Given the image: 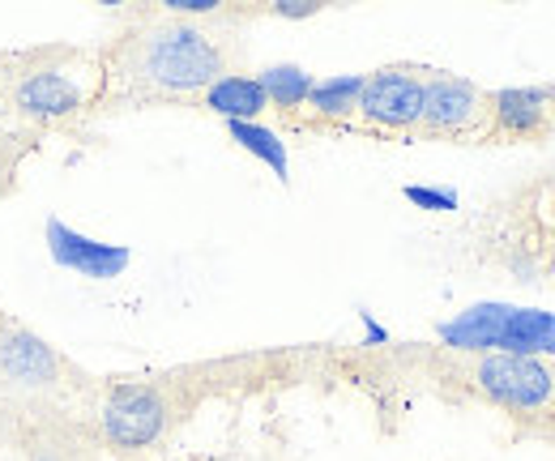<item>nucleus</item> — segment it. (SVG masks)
<instances>
[{
  "label": "nucleus",
  "instance_id": "obj_17",
  "mask_svg": "<svg viewBox=\"0 0 555 461\" xmlns=\"http://www.w3.org/2000/svg\"><path fill=\"white\" fill-rule=\"evenodd\" d=\"M35 461H65L61 453H35Z\"/></svg>",
  "mask_w": 555,
  "mask_h": 461
},
{
  "label": "nucleus",
  "instance_id": "obj_14",
  "mask_svg": "<svg viewBox=\"0 0 555 461\" xmlns=\"http://www.w3.org/2000/svg\"><path fill=\"white\" fill-rule=\"evenodd\" d=\"M227 132H231V141H235L240 150H248V154H257L266 167H274V176L282 180V184L291 180L286 141H282L274 129H266V125H248V120H235V125H227Z\"/></svg>",
  "mask_w": 555,
  "mask_h": 461
},
{
  "label": "nucleus",
  "instance_id": "obj_2",
  "mask_svg": "<svg viewBox=\"0 0 555 461\" xmlns=\"http://www.w3.org/2000/svg\"><path fill=\"white\" fill-rule=\"evenodd\" d=\"M440 397L479 401L504 414L517 436L555 440V359L539 355H466L444 346H406L389 355Z\"/></svg>",
  "mask_w": 555,
  "mask_h": 461
},
{
  "label": "nucleus",
  "instance_id": "obj_3",
  "mask_svg": "<svg viewBox=\"0 0 555 461\" xmlns=\"http://www.w3.org/2000/svg\"><path fill=\"white\" fill-rule=\"evenodd\" d=\"M257 363L261 359H214V363H193V368H171L158 376L112 381L99 394V432L107 449L141 453L167 440L206 397L235 389L240 381H253L248 368Z\"/></svg>",
  "mask_w": 555,
  "mask_h": 461
},
{
  "label": "nucleus",
  "instance_id": "obj_1",
  "mask_svg": "<svg viewBox=\"0 0 555 461\" xmlns=\"http://www.w3.org/2000/svg\"><path fill=\"white\" fill-rule=\"evenodd\" d=\"M94 112H133L154 103H193L227 73H240L244 43L227 17L141 13L99 56Z\"/></svg>",
  "mask_w": 555,
  "mask_h": 461
},
{
  "label": "nucleus",
  "instance_id": "obj_7",
  "mask_svg": "<svg viewBox=\"0 0 555 461\" xmlns=\"http://www.w3.org/2000/svg\"><path fill=\"white\" fill-rule=\"evenodd\" d=\"M427 68L423 65H385L363 77L354 129L376 137H415L423 120Z\"/></svg>",
  "mask_w": 555,
  "mask_h": 461
},
{
  "label": "nucleus",
  "instance_id": "obj_16",
  "mask_svg": "<svg viewBox=\"0 0 555 461\" xmlns=\"http://www.w3.org/2000/svg\"><path fill=\"white\" fill-rule=\"evenodd\" d=\"M321 4L317 0H274L270 9H261V13H274V17H312Z\"/></svg>",
  "mask_w": 555,
  "mask_h": 461
},
{
  "label": "nucleus",
  "instance_id": "obj_5",
  "mask_svg": "<svg viewBox=\"0 0 555 461\" xmlns=\"http://www.w3.org/2000/svg\"><path fill=\"white\" fill-rule=\"evenodd\" d=\"M444 350L466 355H539L555 359V321L530 308H504V304H479L462 317L440 325Z\"/></svg>",
  "mask_w": 555,
  "mask_h": 461
},
{
  "label": "nucleus",
  "instance_id": "obj_13",
  "mask_svg": "<svg viewBox=\"0 0 555 461\" xmlns=\"http://www.w3.org/2000/svg\"><path fill=\"white\" fill-rule=\"evenodd\" d=\"M261 86H266L270 107H274L286 125H291V120L304 112V103H308V94H312V77H308L299 65L266 68V73H261Z\"/></svg>",
  "mask_w": 555,
  "mask_h": 461
},
{
  "label": "nucleus",
  "instance_id": "obj_15",
  "mask_svg": "<svg viewBox=\"0 0 555 461\" xmlns=\"http://www.w3.org/2000/svg\"><path fill=\"white\" fill-rule=\"evenodd\" d=\"M406 201H415V205H423V209H440V214H449V209H457V193H440V189H406Z\"/></svg>",
  "mask_w": 555,
  "mask_h": 461
},
{
  "label": "nucleus",
  "instance_id": "obj_18",
  "mask_svg": "<svg viewBox=\"0 0 555 461\" xmlns=\"http://www.w3.org/2000/svg\"><path fill=\"white\" fill-rule=\"evenodd\" d=\"M0 317H4V312H0Z\"/></svg>",
  "mask_w": 555,
  "mask_h": 461
},
{
  "label": "nucleus",
  "instance_id": "obj_10",
  "mask_svg": "<svg viewBox=\"0 0 555 461\" xmlns=\"http://www.w3.org/2000/svg\"><path fill=\"white\" fill-rule=\"evenodd\" d=\"M43 240H48L52 261L61 265V269H73L77 278H90V282H112V278H120L129 269V261H133L129 248L90 240V235L73 231L69 222H61V218H48Z\"/></svg>",
  "mask_w": 555,
  "mask_h": 461
},
{
  "label": "nucleus",
  "instance_id": "obj_11",
  "mask_svg": "<svg viewBox=\"0 0 555 461\" xmlns=\"http://www.w3.org/2000/svg\"><path fill=\"white\" fill-rule=\"evenodd\" d=\"M359 94H363V73H343V77L312 81V94H308V103H304L308 120H304L299 129H334V132L354 129ZM295 120H299V116H295ZM295 120H291V125H295Z\"/></svg>",
  "mask_w": 555,
  "mask_h": 461
},
{
  "label": "nucleus",
  "instance_id": "obj_12",
  "mask_svg": "<svg viewBox=\"0 0 555 461\" xmlns=\"http://www.w3.org/2000/svg\"><path fill=\"white\" fill-rule=\"evenodd\" d=\"M197 103H202L206 112H214V116H222L227 125H235V120L257 125V116L270 107L261 77H248V73H227V77H218Z\"/></svg>",
  "mask_w": 555,
  "mask_h": 461
},
{
  "label": "nucleus",
  "instance_id": "obj_8",
  "mask_svg": "<svg viewBox=\"0 0 555 461\" xmlns=\"http://www.w3.org/2000/svg\"><path fill=\"white\" fill-rule=\"evenodd\" d=\"M415 137L431 141H483L487 137V90L470 77L427 68V94H423V120Z\"/></svg>",
  "mask_w": 555,
  "mask_h": 461
},
{
  "label": "nucleus",
  "instance_id": "obj_6",
  "mask_svg": "<svg viewBox=\"0 0 555 461\" xmlns=\"http://www.w3.org/2000/svg\"><path fill=\"white\" fill-rule=\"evenodd\" d=\"M0 394L73 397L103 394V385L94 376H86L56 346H48L39 333L0 317Z\"/></svg>",
  "mask_w": 555,
  "mask_h": 461
},
{
  "label": "nucleus",
  "instance_id": "obj_4",
  "mask_svg": "<svg viewBox=\"0 0 555 461\" xmlns=\"http://www.w3.org/2000/svg\"><path fill=\"white\" fill-rule=\"evenodd\" d=\"M48 52L13 56V73H0V94L9 112L35 129H61L73 116H81L94 103V90H86L69 68H61V48L52 52V65H43Z\"/></svg>",
  "mask_w": 555,
  "mask_h": 461
},
{
  "label": "nucleus",
  "instance_id": "obj_9",
  "mask_svg": "<svg viewBox=\"0 0 555 461\" xmlns=\"http://www.w3.org/2000/svg\"><path fill=\"white\" fill-rule=\"evenodd\" d=\"M555 137V86H508L487 90V137L483 141H547Z\"/></svg>",
  "mask_w": 555,
  "mask_h": 461
}]
</instances>
